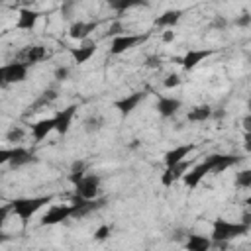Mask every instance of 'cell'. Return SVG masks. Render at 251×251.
Listing matches in <instances>:
<instances>
[{"mask_svg": "<svg viewBox=\"0 0 251 251\" xmlns=\"http://www.w3.org/2000/svg\"><path fill=\"white\" fill-rule=\"evenodd\" d=\"M145 98H147V92L137 90V92H131V94H126V96L118 98L112 106L120 112V116H122V118H126V116H129L133 110H137V106H139Z\"/></svg>", "mask_w": 251, "mask_h": 251, "instance_id": "obj_6", "label": "cell"}, {"mask_svg": "<svg viewBox=\"0 0 251 251\" xmlns=\"http://www.w3.org/2000/svg\"><path fill=\"white\" fill-rule=\"evenodd\" d=\"M45 57H47V51H45L43 45H31V47H27V49L24 51V61H22V63H24L25 67H31V65L41 63Z\"/></svg>", "mask_w": 251, "mask_h": 251, "instance_id": "obj_22", "label": "cell"}, {"mask_svg": "<svg viewBox=\"0 0 251 251\" xmlns=\"http://www.w3.org/2000/svg\"><path fill=\"white\" fill-rule=\"evenodd\" d=\"M190 169V163L188 161H182L178 165H173V167H165V173L161 175V184L163 186H173L176 180H180L184 176V173Z\"/></svg>", "mask_w": 251, "mask_h": 251, "instance_id": "obj_13", "label": "cell"}, {"mask_svg": "<svg viewBox=\"0 0 251 251\" xmlns=\"http://www.w3.org/2000/svg\"><path fill=\"white\" fill-rule=\"evenodd\" d=\"M53 200L51 194H43V196H29V198H14L12 204V214H16L20 218V222L25 226L43 206H47Z\"/></svg>", "mask_w": 251, "mask_h": 251, "instance_id": "obj_1", "label": "cell"}, {"mask_svg": "<svg viewBox=\"0 0 251 251\" xmlns=\"http://www.w3.org/2000/svg\"><path fill=\"white\" fill-rule=\"evenodd\" d=\"M249 231V226L241 224V222H229V220H224V218H218L214 220L212 224V233H210V241L212 243H227L235 237H241V235H247Z\"/></svg>", "mask_w": 251, "mask_h": 251, "instance_id": "obj_2", "label": "cell"}, {"mask_svg": "<svg viewBox=\"0 0 251 251\" xmlns=\"http://www.w3.org/2000/svg\"><path fill=\"white\" fill-rule=\"evenodd\" d=\"M163 84H165V88H176V86L182 84V78L176 73H173V75H167V78L163 80Z\"/></svg>", "mask_w": 251, "mask_h": 251, "instance_id": "obj_29", "label": "cell"}, {"mask_svg": "<svg viewBox=\"0 0 251 251\" xmlns=\"http://www.w3.org/2000/svg\"><path fill=\"white\" fill-rule=\"evenodd\" d=\"M86 175V165L82 163V161H76L75 165H73V169H71V175H69V180L75 184V182H78L82 176Z\"/></svg>", "mask_w": 251, "mask_h": 251, "instance_id": "obj_24", "label": "cell"}, {"mask_svg": "<svg viewBox=\"0 0 251 251\" xmlns=\"http://www.w3.org/2000/svg\"><path fill=\"white\" fill-rule=\"evenodd\" d=\"M180 106H182V102L178 100V98H173V96H159L157 98V112H159V116L161 118H173L178 110H180Z\"/></svg>", "mask_w": 251, "mask_h": 251, "instance_id": "obj_16", "label": "cell"}, {"mask_svg": "<svg viewBox=\"0 0 251 251\" xmlns=\"http://www.w3.org/2000/svg\"><path fill=\"white\" fill-rule=\"evenodd\" d=\"M212 114H214V110H212L210 104H198V106H194L192 110H188L186 120H188V122H206V120L212 118Z\"/></svg>", "mask_w": 251, "mask_h": 251, "instance_id": "obj_23", "label": "cell"}, {"mask_svg": "<svg viewBox=\"0 0 251 251\" xmlns=\"http://www.w3.org/2000/svg\"><path fill=\"white\" fill-rule=\"evenodd\" d=\"M100 192V176L98 175H84L78 182H75V196L82 200H96Z\"/></svg>", "mask_w": 251, "mask_h": 251, "instance_id": "obj_5", "label": "cell"}, {"mask_svg": "<svg viewBox=\"0 0 251 251\" xmlns=\"http://www.w3.org/2000/svg\"><path fill=\"white\" fill-rule=\"evenodd\" d=\"M12 237L8 235V233H4V231H0V243H4V241H10Z\"/></svg>", "mask_w": 251, "mask_h": 251, "instance_id": "obj_40", "label": "cell"}, {"mask_svg": "<svg viewBox=\"0 0 251 251\" xmlns=\"http://www.w3.org/2000/svg\"><path fill=\"white\" fill-rule=\"evenodd\" d=\"M94 53H96V43L94 41H82V45L71 49V55H73L75 63H78V65L86 63Z\"/></svg>", "mask_w": 251, "mask_h": 251, "instance_id": "obj_19", "label": "cell"}, {"mask_svg": "<svg viewBox=\"0 0 251 251\" xmlns=\"http://www.w3.org/2000/svg\"><path fill=\"white\" fill-rule=\"evenodd\" d=\"M75 114H76V104H71V106H67V108L55 112L53 120H55V131H57L59 135H67V133H69Z\"/></svg>", "mask_w": 251, "mask_h": 251, "instance_id": "obj_8", "label": "cell"}, {"mask_svg": "<svg viewBox=\"0 0 251 251\" xmlns=\"http://www.w3.org/2000/svg\"><path fill=\"white\" fill-rule=\"evenodd\" d=\"M212 55H214V49H188V51L184 53V57L178 59V61H180V67H182L184 71H192V69H196L204 59H208V57H212Z\"/></svg>", "mask_w": 251, "mask_h": 251, "instance_id": "obj_9", "label": "cell"}, {"mask_svg": "<svg viewBox=\"0 0 251 251\" xmlns=\"http://www.w3.org/2000/svg\"><path fill=\"white\" fill-rule=\"evenodd\" d=\"M55 98H57V92H55V90H45V92H43V96L37 100V104H35V106H43V104H49V102H53Z\"/></svg>", "mask_w": 251, "mask_h": 251, "instance_id": "obj_31", "label": "cell"}, {"mask_svg": "<svg viewBox=\"0 0 251 251\" xmlns=\"http://www.w3.org/2000/svg\"><path fill=\"white\" fill-rule=\"evenodd\" d=\"M147 39H149V31L147 33H122V35H118V37L112 39V43H110V55L118 57V55L133 49L135 45H139V43H143Z\"/></svg>", "mask_w": 251, "mask_h": 251, "instance_id": "obj_4", "label": "cell"}, {"mask_svg": "<svg viewBox=\"0 0 251 251\" xmlns=\"http://www.w3.org/2000/svg\"><path fill=\"white\" fill-rule=\"evenodd\" d=\"M110 233H112V226L102 224L100 227H96V231H94V239H96V241H104V239L110 237Z\"/></svg>", "mask_w": 251, "mask_h": 251, "instance_id": "obj_28", "label": "cell"}, {"mask_svg": "<svg viewBox=\"0 0 251 251\" xmlns=\"http://www.w3.org/2000/svg\"><path fill=\"white\" fill-rule=\"evenodd\" d=\"M35 161H37V157L29 149H25V147H14V155H12V159H10L8 165L12 169H20V167L29 165V163H35Z\"/></svg>", "mask_w": 251, "mask_h": 251, "instance_id": "obj_18", "label": "cell"}, {"mask_svg": "<svg viewBox=\"0 0 251 251\" xmlns=\"http://www.w3.org/2000/svg\"><path fill=\"white\" fill-rule=\"evenodd\" d=\"M31 137H33V143H41L51 131H55V120L53 116L51 118H41L37 120L35 124H31Z\"/></svg>", "mask_w": 251, "mask_h": 251, "instance_id": "obj_14", "label": "cell"}, {"mask_svg": "<svg viewBox=\"0 0 251 251\" xmlns=\"http://www.w3.org/2000/svg\"><path fill=\"white\" fill-rule=\"evenodd\" d=\"M10 214H12V204L10 202L8 204H0V231H2V226L6 224Z\"/></svg>", "mask_w": 251, "mask_h": 251, "instance_id": "obj_30", "label": "cell"}, {"mask_svg": "<svg viewBox=\"0 0 251 251\" xmlns=\"http://www.w3.org/2000/svg\"><path fill=\"white\" fill-rule=\"evenodd\" d=\"M186 251H210L212 247V241L208 235H200V233H190L186 237V243H184Z\"/></svg>", "mask_w": 251, "mask_h": 251, "instance_id": "obj_20", "label": "cell"}, {"mask_svg": "<svg viewBox=\"0 0 251 251\" xmlns=\"http://www.w3.org/2000/svg\"><path fill=\"white\" fill-rule=\"evenodd\" d=\"M41 14L37 10H31V8H22L20 14H18V22H16V27L22 29V31H31L35 29L37 22H39Z\"/></svg>", "mask_w": 251, "mask_h": 251, "instance_id": "obj_15", "label": "cell"}, {"mask_svg": "<svg viewBox=\"0 0 251 251\" xmlns=\"http://www.w3.org/2000/svg\"><path fill=\"white\" fill-rule=\"evenodd\" d=\"M114 10H118V12H124V10H127V8H133V6H139L137 2H126V0H122V2H112L110 4Z\"/></svg>", "mask_w": 251, "mask_h": 251, "instance_id": "obj_33", "label": "cell"}, {"mask_svg": "<svg viewBox=\"0 0 251 251\" xmlns=\"http://www.w3.org/2000/svg\"><path fill=\"white\" fill-rule=\"evenodd\" d=\"M249 124H251V116H245V118H243V127H245V133H249V127H251Z\"/></svg>", "mask_w": 251, "mask_h": 251, "instance_id": "obj_38", "label": "cell"}, {"mask_svg": "<svg viewBox=\"0 0 251 251\" xmlns=\"http://www.w3.org/2000/svg\"><path fill=\"white\" fill-rule=\"evenodd\" d=\"M27 69L29 67H25L22 61H12L6 65H0V88L24 82L27 78Z\"/></svg>", "mask_w": 251, "mask_h": 251, "instance_id": "obj_3", "label": "cell"}, {"mask_svg": "<svg viewBox=\"0 0 251 251\" xmlns=\"http://www.w3.org/2000/svg\"><path fill=\"white\" fill-rule=\"evenodd\" d=\"M69 218H73V210H71L69 204H53L41 216L39 224L41 226H55V224H61V222H65Z\"/></svg>", "mask_w": 251, "mask_h": 251, "instance_id": "obj_7", "label": "cell"}, {"mask_svg": "<svg viewBox=\"0 0 251 251\" xmlns=\"http://www.w3.org/2000/svg\"><path fill=\"white\" fill-rule=\"evenodd\" d=\"M24 129L20 127V126H14V127H10L8 129V133H6V141L8 143H20L22 139H24Z\"/></svg>", "mask_w": 251, "mask_h": 251, "instance_id": "obj_26", "label": "cell"}, {"mask_svg": "<svg viewBox=\"0 0 251 251\" xmlns=\"http://www.w3.org/2000/svg\"><path fill=\"white\" fill-rule=\"evenodd\" d=\"M12 155H14V147H12V149L0 147V167H2V165H8L10 159H12Z\"/></svg>", "mask_w": 251, "mask_h": 251, "instance_id": "obj_32", "label": "cell"}, {"mask_svg": "<svg viewBox=\"0 0 251 251\" xmlns=\"http://www.w3.org/2000/svg\"><path fill=\"white\" fill-rule=\"evenodd\" d=\"M122 33H124V27H122V24H120V22H114V24L110 25V29H108L106 37H110V35H112V39H114V37H118V35H122Z\"/></svg>", "mask_w": 251, "mask_h": 251, "instance_id": "obj_34", "label": "cell"}, {"mask_svg": "<svg viewBox=\"0 0 251 251\" xmlns=\"http://www.w3.org/2000/svg\"><path fill=\"white\" fill-rule=\"evenodd\" d=\"M192 151H194V145H192V143H182V145H176V147H173L171 151H167V153H165L163 163H165V167L178 165V163L186 161V157H188Z\"/></svg>", "mask_w": 251, "mask_h": 251, "instance_id": "obj_11", "label": "cell"}, {"mask_svg": "<svg viewBox=\"0 0 251 251\" xmlns=\"http://www.w3.org/2000/svg\"><path fill=\"white\" fill-rule=\"evenodd\" d=\"M173 39H175V31L173 29H167L163 33V41H173Z\"/></svg>", "mask_w": 251, "mask_h": 251, "instance_id": "obj_36", "label": "cell"}, {"mask_svg": "<svg viewBox=\"0 0 251 251\" xmlns=\"http://www.w3.org/2000/svg\"><path fill=\"white\" fill-rule=\"evenodd\" d=\"M249 20H251L249 16H243V18H239V20H235V24H237V25H247V24H249Z\"/></svg>", "mask_w": 251, "mask_h": 251, "instance_id": "obj_37", "label": "cell"}, {"mask_svg": "<svg viewBox=\"0 0 251 251\" xmlns=\"http://www.w3.org/2000/svg\"><path fill=\"white\" fill-rule=\"evenodd\" d=\"M102 124H104V120L100 116H88L84 120V129L86 131H98L102 127Z\"/></svg>", "mask_w": 251, "mask_h": 251, "instance_id": "obj_27", "label": "cell"}, {"mask_svg": "<svg viewBox=\"0 0 251 251\" xmlns=\"http://www.w3.org/2000/svg\"><path fill=\"white\" fill-rule=\"evenodd\" d=\"M96 27H98V22H82V20H78V22H75V24L69 27V35H71L73 39L86 41L88 35H90Z\"/></svg>", "mask_w": 251, "mask_h": 251, "instance_id": "obj_17", "label": "cell"}, {"mask_svg": "<svg viewBox=\"0 0 251 251\" xmlns=\"http://www.w3.org/2000/svg\"><path fill=\"white\" fill-rule=\"evenodd\" d=\"M206 161H208V165H210V173H224V171H227L229 167L237 165V163H239V157L216 153V155L206 157Z\"/></svg>", "mask_w": 251, "mask_h": 251, "instance_id": "obj_12", "label": "cell"}, {"mask_svg": "<svg viewBox=\"0 0 251 251\" xmlns=\"http://www.w3.org/2000/svg\"><path fill=\"white\" fill-rule=\"evenodd\" d=\"M206 175H210V165H208V161L204 159L202 163H198V165L190 167V169L184 173L182 182H184L188 188H196V186L202 182V178H204Z\"/></svg>", "mask_w": 251, "mask_h": 251, "instance_id": "obj_10", "label": "cell"}, {"mask_svg": "<svg viewBox=\"0 0 251 251\" xmlns=\"http://www.w3.org/2000/svg\"><path fill=\"white\" fill-rule=\"evenodd\" d=\"M235 184L239 188H249L251 186V171L249 169H243L235 175Z\"/></svg>", "mask_w": 251, "mask_h": 251, "instance_id": "obj_25", "label": "cell"}, {"mask_svg": "<svg viewBox=\"0 0 251 251\" xmlns=\"http://www.w3.org/2000/svg\"><path fill=\"white\" fill-rule=\"evenodd\" d=\"M69 75H71L69 67H57V69H55V78H57V80H67Z\"/></svg>", "mask_w": 251, "mask_h": 251, "instance_id": "obj_35", "label": "cell"}, {"mask_svg": "<svg viewBox=\"0 0 251 251\" xmlns=\"http://www.w3.org/2000/svg\"><path fill=\"white\" fill-rule=\"evenodd\" d=\"M159 63H161V59H159V57H151V59H149V67H155V65L159 67Z\"/></svg>", "mask_w": 251, "mask_h": 251, "instance_id": "obj_39", "label": "cell"}, {"mask_svg": "<svg viewBox=\"0 0 251 251\" xmlns=\"http://www.w3.org/2000/svg\"><path fill=\"white\" fill-rule=\"evenodd\" d=\"M182 18V12L180 10H167L163 12L157 20H155V25L157 27H163V29H173Z\"/></svg>", "mask_w": 251, "mask_h": 251, "instance_id": "obj_21", "label": "cell"}]
</instances>
